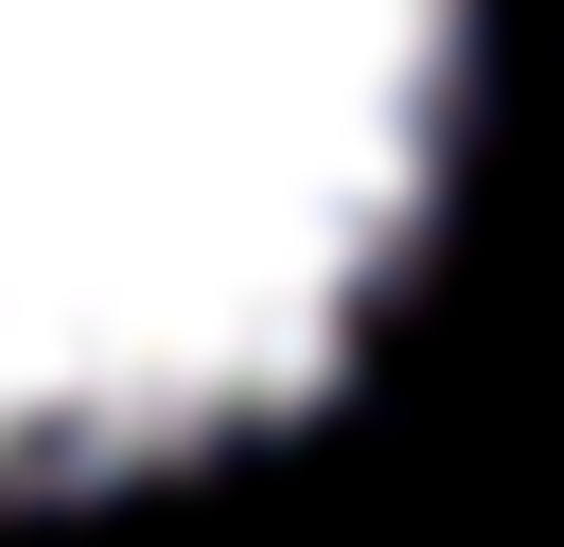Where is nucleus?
<instances>
[{
  "instance_id": "obj_1",
  "label": "nucleus",
  "mask_w": 564,
  "mask_h": 547,
  "mask_svg": "<svg viewBox=\"0 0 564 547\" xmlns=\"http://www.w3.org/2000/svg\"><path fill=\"white\" fill-rule=\"evenodd\" d=\"M476 141V0H0V512L317 423Z\"/></svg>"
}]
</instances>
